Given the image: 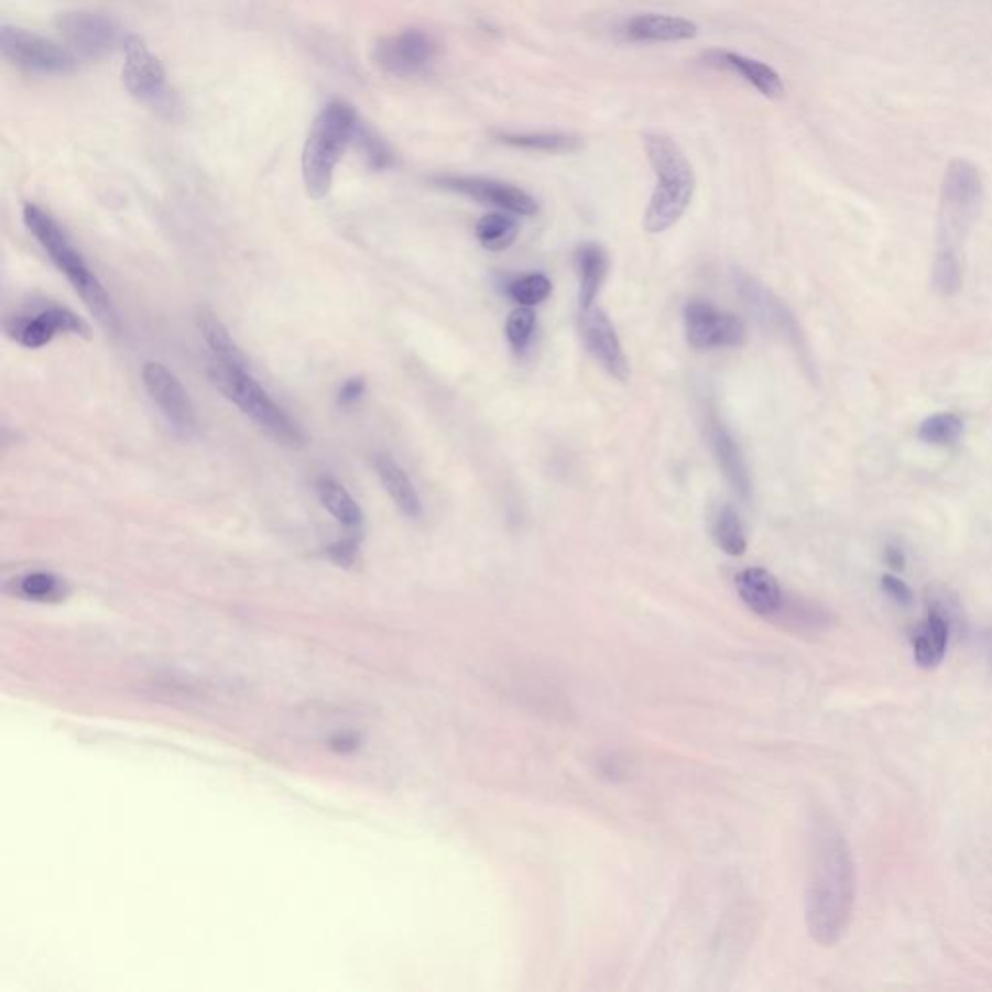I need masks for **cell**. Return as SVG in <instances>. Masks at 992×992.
I'll return each mask as SVG.
<instances>
[{
	"mask_svg": "<svg viewBox=\"0 0 992 992\" xmlns=\"http://www.w3.org/2000/svg\"><path fill=\"white\" fill-rule=\"evenodd\" d=\"M855 897V859L848 839L831 826H820L813 838L805 900L808 935L816 945H838L853 917Z\"/></svg>",
	"mask_w": 992,
	"mask_h": 992,
	"instance_id": "obj_1",
	"label": "cell"
},
{
	"mask_svg": "<svg viewBox=\"0 0 992 992\" xmlns=\"http://www.w3.org/2000/svg\"><path fill=\"white\" fill-rule=\"evenodd\" d=\"M24 224L43 247V251L47 252L48 259L57 266L58 272L65 275L74 291L80 295L89 313L96 316L97 323L103 324L109 330H117L119 316L115 310L113 301L57 219L41 210L35 204H25Z\"/></svg>",
	"mask_w": 992,
	"mask_h": 992,
	"instance_id": "obj_2",
	"label": "cell"
},
{
	"mask_svg": "<svg viewBox=\"0 0 992 992\" xmlns=\"http://www.w3.org/2000/svg\"><path fill=\"white\" fill-rule=\"evenodd\" d=\"M644 148L657 185L644 216L647 233H663L685 216L693 203L696 177L680 145L662 132H646Z\"/></svg>",
	"mask_w": 992,
	"mask_h": 992,
	"instance_id": "obj_3",
	"label": "cell"
},
{
	"mask_svg": "<svg viewBox=\"0 0 992 992\" xmlns=\"http://www.w3.org/2000/svg\"><path fill=\"white\" fill-rule=\"evenodd\" d=\"M359 122L356 109L341 99L330 101L316 117L301 160L308 198L323 200L324 196H328L334 171L341 155L346 154L347 145L356 140Z\"/></svg>",
	"mask_w": 992,
	"mask_h": 992,
	"instance_id": "obj_4",
	"label": "cell"
},
{
	"mask_svg": "<svg viewBox=\"0 0 992 992\" xmlns=\"http://www.w3.org/2000/svg\"><path fill=\"white\" fill-rule=\"evenodd\" d=\"M210 379L227 400H231L275 443L291 448H299L305 443L297 421H293L290 413L252 377L249 364L210 363Z\"/></svg>",
	"mask_w": 992,
	"mask_h": 992,
	"instance_id": "obj_5",
	"label": "cell"
},
{
	"mask_svg": "<svg viewBox=\"0 0 992 992\" xmlns=\"http://www.w3.org/2000/svg\"><path fill=\"white\" fill-rule=\"evenodd\" d=\"M983 194V178L973 163L953 160L948 165L940 198L938 249L960 251V239L979 216Z\"/></svg>",
	"mask_w": 992,
	"mask_h": 992,
	"instance_id": "obj_6",
	"label": "cell"
},
{
	"mask_svg": "<svg viewBox=\"0 0 992 992\" xmlns=\"http://www.w3.org/2000/svg\"><path fill=\"white\" fill-rule=\"evenodd\" d=\"M2 55L10 65L22 68L25 73L55 76V74L73 73L76 58L73 51L61 47L53 41L41 37L37 33L25 32L12 25H2L0 32Z\"/></svg>",
	"mask_w": 992,
	"mask_h": 992,
	"instance_id": "obj_7",
	"label": "cell"
},
{
	"mask_svg": "<svg viewBox=\"0 0 992 992\" xmlns=\"http://www.w3.org/2000/svg\"><path fill=\"white\" fill-rule=\"evenodd\" d=\"M4 331L18 346L40 349L48 346L61 334L88 338L89 328L70 308L45 305L33 308L32 313L12 316L4 323Z\"/></svg>",
	"mask_w": 992,
	"mask_h": 992,
	"instance_id": "obj_8",
	"label": "cell"
},
{
	"mask_svg": "<svg viewBox=\"0 0 992 992\" xmlns=\"http://www.w3.org/2000/svg\"><path fill=\"white\" fill-rule=\"evenodd\" d=\"M438 55V43L430 33L423 30H405V32L388 35L377 43L372 57L384 73L410 78L427 70Z\"/></svg>",
	"mask_w": 992,
	"mask_h": 992,
	"instance_id": "obj_9",
	"label": "cell"
},
{
	"mask_svg": "<svg viewBox=\"0 0 992 992\" xmlns=\"http://www.w3.org/2000/svg\"><path fill=\"white\" fill-rule=\"evenodd\" d=\"M685 330L694 349L739 347L746 339V326L741 318L718 310L708 301L694 299L686 305Z\"/></svg>",
	"mask_w": 992,
	"mask_h": 992,
	"instance_id": "obj_10",
	"label": "cell"
},
{
	"mask_svg": "<svg viewBox=\"0 0 992 992\" xmlns=\"http://www.w3.org/2000/svg\"><path fill=\"white\" fill-rule=\"evenodd\" d=\"M142 380H144L148 394L160 407V412L171 427L186 438L193 436L198 427L196 413H194L193 402L186 394L185 386L175 377V372H171L163 363L148 361L142 367Z\"/></svg>",
	"mask_w": 992,
	"mask_h": 992,
	"instance_id": "obj_11",
	"label": "cell"
},
{
	"mask_svg": "<svg viewBox=\"0 0 992 992\" xmlns=\"http://www.w3.org/2000/svg\"><path fill=\"white\" fill-rule=\"evenodd\" d=\"M57 30L73 51L84 57L99 58L113 53L129 35L113 20L94 12H66L57 18Z\"/></svg>",
	"mask_w": 992,
	"mask_h": 992,
	"instance_id": "obj_12",
	"label": "cell"
},
{
	"mask_svg": "<svg viewBox=\"0 0 992 992\" xmlns=\"http://www.w3.org/2000/svg\"><path fill=\"white\" fill-rule=\"evenodd\" d=\"M124 68L122 81L132 97L145 106H162L167 99V76L160 58L155 57L144 41L129 35L124 41Z\"/></svg>",
	"mask_w": 992,
	"mask_h": 992,
	"instance_id": "obj_13",
	"label": "cell"
},
{
	"mask_svg": "<svg viewBox=\"0 0 992 992\" xmlns=\"http://www.w3.org/2000/svg\"><path fill=\"white\" fill-rule=\"evenodd\" d=\"M435 185L440 186L444 190L468 196L471 200L494 206L499 210H506L510 214H517V216H535L539 210V204L535 203V198L522 190L520 186L494 181V178L446 175V177H436Z\"/></svg>",
	"mask_w": 992,
	"mask_h": 992,
	"instance_id": "obj_14",
	"label": "cell"
},
{
	"mask_svg": "<svg viewBox=\"0 0 992 992\" xmlns=\"http://www.w3.org/2000/svg\"><path fill=\"white\" fill-rule=\"evenodd\" d=\"M581 338L589 353L596 357L613 379L626 382L630 377L629 359L622 351L621 339L614 331L609 316L601 308H589L580 316Z\"/></svg>",
	"mask_w": 992,
	"mask_h": 992,
	"instance_id": "obj_15",
	"label": "cell"
},
{
	"mask_svg": "<svg viewBox=\"0 0 992 992\" xmlns=\"http://www.w3.org/2000/svg\"><path fill=\"white\" fill-rule=\"evenodd\" d=\"M737 287L741 291V297L746 303V307L751 308L760 323L770 330H774L775 334H780L793 346H803L799 324L795 320V316L791 315L789 308L785 307L772 291L766 290L764 285H760L749 275H739Z\"/></svg>",
	"mask_w": 992,
	"mask_h": 992,
	"instance_id": "obj_16",
	"label": "cell"
},
{
	"mask_svg": "<svg viewBox=\"0 0 992 992\" xmlns=\"http://www.w3.org/2000/svg\"><path fill=\"white\" fill-rule=\"evenodd\" d=\"M706 433H708L713 458L718 461L719 469L723 471L727 483L731 484V489L741 497L742 501H751V473H749L746 461L742 456L741 446L737 444L733 435L727 430L726 425L721 423L718 413L713 410L708 412Z\"/></svg>",
	"mask_w": 992,
	"mask_h": 992,
	"instance_id": "obj_17",
	"label": "cell"
},
{
	"mask_svg": "<svg viewBox=\"0 0 992 992\" xmlns=\"http://www.w3.org/2000/svg\"><path fill=\"white\" fill-rule=\"evenodd\" d=\"M704 63L718 70L739 74L742 80L749 81L752 88L759 89L762 96L770 99H777L785 94L782 76L772 66L764 65L756 58L744 57L726 48H711L704 53Z\"/></svg>",
	"mask_w": 992,
	"mask_h": 992,
	"instance_id": "obj_18",
	"label": "cell"
},
{
	"mask_svg": "<svg viewBox=\"0 0 992 992\" xmlns=\"http://www.w3.org/2000/svg\"><path fill=\"white\" fill-rule=\"evenodd\" d=\"M737 591L741 596L742 603L749 607L751 611L760 614V617H774L782 613L785 607L783 599V589L774 574L767 573L766 568H744L739 576L734 578Z\"/></svg>",
	"mask_w": 992,
	"mask_h": 992,
	"instance_id": "obj_19",
	"label": "cell"
},
{
	"mask_svg": "<svg viewBox=\"0 0 992 992\" xmlns=\"http://www.w3.org/2000/svg\"><path fill=\"white\" fill-rule=\"evenodd\" d=\"M624 33L636 43H677L694 40L698 35V25L680 17L636 14L624 25Z\"/></svg>",
	"mask_w": 992,
	"mask_h": 992,
	"instance_id": "obj_20",
	"label": "cell"
},
{
	"mask_svg": "<svg viewBox=\"0 0 992 992\" xmlns=\"http://www.w3.org/2000/svg\"><path fill=\"white\" fill-rule=\"evenodd\" d=\"M950 642V621L940 609H930L915 637H913V655L915 663L923 669H935L945 662Z\"/></svg>",
	"mask_w": 992,
	"mask_h": 992,
	"instance_id": "obj_21",
	"label": "cell"
},
{
	"mask_svg": "<svg viewBox=\"0 0 992 992\" xmlns=\"http://www.w3.org/2000/svg\"><path fill=\"white\" fill-rule=\"evenodd\" d=\"M374 469H377L380 483L384 484V489L397 510L410 520H419L423 514L419 494L415 491L412 479L407 477L404 469L400 468V464L388 454H379L374 458Z\"/></svg>",
	"mask_w": 992,
	"mask_h": 992,
	"instance_id": "obj_22",
	"label": "cell"
},
{
	"mask_svg": "<svg viewBox=\"0 0 992 992\" xmlns=\"http://www.w3.org/2000/svg\"><path fill=\"white\" fill-rule=\"evenodd\" d=\"M316 497L324 509L338 520V524L349 535H363V510L357 504L356 499L347 492L344 484L338 483L331 477H318L316 479Z\"/></svg>",
	"mask_w": 992,
	"mask_h": 992,
	"instance_id": "obj_23",
	"label": "cell"
},
{
	"mask_svg": "<svg viewBox=\"0 0 992 992\" xmlns=\"http://www.w3.org/2000/svg\"><path fill=\"white\" fill-rule=\"evenodd\" d=\"M576 266L580 274V297L578 299H580V308L584 313L593 307V303L598 299L599 290L606 282L607 272H609V259L599 244L586 242L576 252Z\"/></svg>",
	"mask_w": 992,
	"mask_h": 992,
	"instance_id": "obj_24",
	"label": "cell"
},
{
	"mask_svg": "<svg viewBox=\"0 0 992 992\" xmlns=\"http://www.w3.org/2000/svg\"><path fill=\"white\" fill-rule=\"evenodd\" d=\"M198 330L203 334L206 346L210 349L211 363L218 364H249L247 357L241 351V347L237 346L231 331L227 330L226 324L219 320L216 313H211L210 308H200L196 315Z\"/></svg>",
	"mask_w": 992,
	"mask_h": 992,
	"instance_id": "obj_25",
	"label": "cell"
},
{
	"mask_svg": "<svg viewBox=\"0 0 992 992\" xmlns=\"http://www.w3.org/2000/svg\"><path fill=\"white\" fill-rule=\"evenodd\" d=\"M501 144L543 154H573L581 148V140L563 132H494Z\"/></svg>",
	"mask_w": 992,
	"mask_h": 992,
	"instance_id": "obj_26",
	"label": "cell"
},
{
	"mask_svg": "<svg viewBox=\"0 0 992 992\" xmlns=\"http://www.w3.org/2000/svg\"><path fill=\"white\" fill-rule=\"evenodd\" d=\"M711 535L719 549L723 550L729 557H741L746 550V530L742 524L739 512L726 504L718 510V514L713 516L711 522Z\"/></svg>",
	"mask_w": 992,
	"mask_h": 992,
	"instance_id": "obj_27",
	"label": "cell"
},
{
	"mask_svg": "<svg viewBox=\"0 0 992 992\" xmlns=\"http://www.w3.org/2000/svg\"><path fill=\"white\" fill-rule=\"evenodd\" d=\"M12 588L18 598L30 599V601H41V603H53L65 598L66 584L53 573H30L20 576L12 581Z\"/></svg>",
	"mask_w": 992,
	"mask_h": 992,
	"instance_id": "obj_28",
	"label": "cell"
},
{
	"mask_svg": "<svg viewBox=\"0 0 992 992\" xmlns=\"http://www.w3.org/2000/svg\"><path fill=\"white\" fill-rule=\"evenodd\" d=\"M520 226L516 219L504 214H487L477 221L476 235L487 251L501 252L510 249L516 241Z\"/></svg>",
	"mask_w": 992,
	"mask_h": 992,
	"instance_id": "obj_29",
	"label": "cell"
},
{
	"mask_svg": "<svg viewBox=\"0 0 992 992\" xmlns=\"http://www.w3.org/2000/svg\"><path fill=\"white\" fill-rule=\"evenodd\" d=\"M963 282L960 251L956 249H938L933 264V287L942 297H952L960 291Z\"/></svg>",
	"mask_w": 992,
	"mask_h": 992,
	"instance_id": "obj_30",
	"label": "cell"
},
{
	"mask_svg": "<svg viewBox=\"0 0 992 992\" xmlns=\"http://www.w3.org/2000/svg\"><path fill=\"white\" fill-rule=\"evenodd\" d=\"M917 435L933 446H953L963 435V421L956 413H936L920 423Z\"/></svg>",
	"mask_w": 992,
	"mask_h": 992,
	"instance_id": "obj_31",
	"label": "cell"
},
{
	"mask_svg": "<svg viewBox=\"0 0 992 992\" xmlns=\"http://www.w3.org/2000/svg\"><path fill=\"white\" fill-rule=\"evenodd\" d=\"M553 291L549 277L543 274H530L510 283L509 295L522 307H533L547 299Z\"/></svg>",
	"mask_w": 992,
	"mask_h": 992,
	"instance_id": "obj_32",
	"label": "cell"
},
{
	"mask_svg": "<svg viewBox=\"0 0 992 992\" xmlns=\"http://www.w3.org/2000/svg\"><path fill=\"white\" fill-rule=\"evenodd\" d=\"M535 330V313L532 307H517L512 310L506 320V338L510 346L516 349L517 353L525 351V347L530 346Z\"/></svg>",
	"mask_w": 992,
	"mask_h": 992,
	"instance_id": "obj_33",
	"label": "cell"
},
{
	"mask_svg": "<svg viewBox=\"0 0 992 992\" xmlns=\"http://www.w3.org/2000/svg\"><path fill=\"white\" fill-rule=\"evenodd\" d=\"M353 142L361 145L364 157L369 160L372 167L382 170V167H388V165L392 163V154H390L386 144H384L371 129L363 127L361 122H359V127H357L356 140H353Z\"/></svg>",
	"mask_w": 992,
	"mask_h": 992,
	"instance_id": "obj_34",
	"label": "cell"
},
{
	"mask_svg": "<svg viewBox=\"0 0 992 992\" xmlns=\"http://www.w3.org/2000/svg\"><path fill=\"white\" fill-rule=\"evenodd\" d=\"M361 539H363V535H349V533H347L344 539L336 541L334 545H330L328 555H330L331 560H334L336 565L351 566L356 563Z\"/></svg>",
	"mask_w": 992,
	"mask_h": 992,
	"instance_id": "obj_35",
	"label": "cell"
},
{
	"mask_svg": "<svg viewBox=\"0 0 992 992\" xmlns=\"http://www.w3.org/2000/svg\"><path fill=\"white\" fill-rule=\"evenodd\" d=\"M882 589L886 591L890 598L894 599L900 606H909L913 601V591L902 578H897L894 574L882 576Z\"/></svg>",
	"mask_w": 992,
	"mask_h": 992,
	"instance_id": "obj_36",
	"label": "cell"
},
{
	"mask_svg": "<svg viewBox=\"0 0 992 992\" xmlns=\"http://www.w3.org/2000/svg\"><path fill=\"white\" fill-rule=\"evenodd\" d=\"M364 390H367V384H364V379H361V377L346 380V382H344V386L339 388V404H357V402H359V400L363 397Z\"/></svg>",
	"mask_w": 992,
	"mask_h": 992,
	"instance_id": "obj_37",
	"label": "cell"
},
{
	"mask_svg": "<svg viewBox=\"0 0 992 992\" xmlns=\"http://www.w3.org/2000/svg\"><path fill=\"white\" fill-rule=\"evenodd\" d=\"M886 563H887V566H890V568H894V570H904V568H905L904 550L897 549V547H887Z\"/></svg>",
	"mask_w": 992,
	"mask_h": 992,
	"instance_id": "obj_38",
	"label": "cell"
}]
</instances>
